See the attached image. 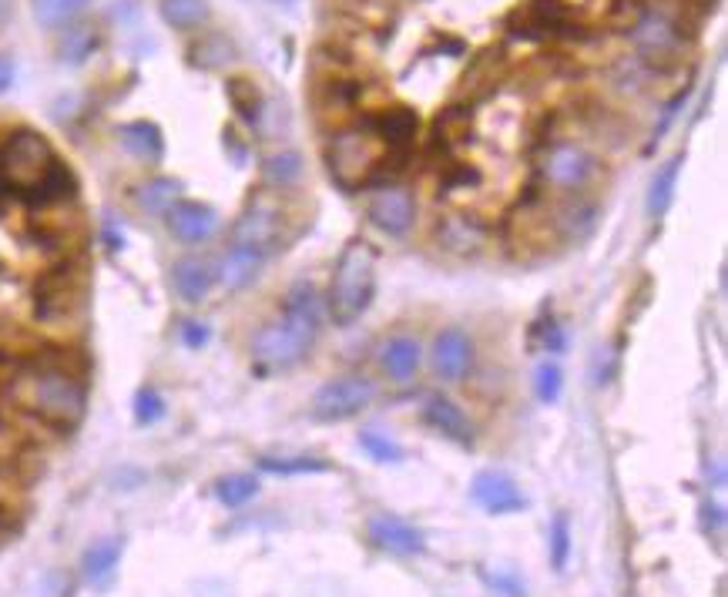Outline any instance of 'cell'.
Segmentation results:
<instances>
[{
    "label": "cell",
    "mask_w": 728,
    "mask_h": 597,
    "mask_svg": "<svg viewBox=\"0 0 728 597\" xmlns=\"http://www.w3.org/2000/svg\"><path fill=\"white\" fill-rule=\"evenodd\" d=\"M75 172L57 158L51 142L34 128H18L0 142V195H14L34 209L75 198Z\"/></svg>",
    "instance_id": "6da1fadb"
},
{
    "label": "cell",
    "mask_w": 728,
    "mask_h": 597,
    "mask_svg": "<svg viewBox=\"0 0 728 597\" xmlns=\"http://www.w3.org/2000/svg\"><path fill=\"white\" fill-rule=\"evenodd\" d=\"M326 319V296L312 283H296L283 296V312L252 336V360L266 369H289L302 363Z\"/></svg>",
    "instance_id": "7a4b0ae2"
},
{
    "label": "cell",
    "mask_w": 728,
    "mask_h": 597,
    "mask_svg": "<svg viewBox=\"0 0 728 597\" xmlns=\"http://www.w3.org/2000/svg\"><path fill=\"white\" fill-rule=\"evenodd\" d=\"M373 296H376V252L369 242L353 239L337 258L333 279H329L326 316L340 329H346L369 309Z\"/></svg>",
    "instance_id": "3957f363"
},
{
    "label": "cell",
    "mask_w": 728,
    "mask_h": 597,
    "mask_svg": "<svg viewBox=\"0 0 728 597\" xmlns=\"http://www.w3.org/2000/svg\"><path fill=\"white\" fill-rule=\"evenodd\" d=\"M24 403L44 423L60 427V430H75L88 410V389L75 369L60 366V363H41L27 376Z\"/></svg>",
    "instance_id": "277c9868"
},
{
    "label": "cell",
    "mask_w": 728,
    "mask_h": 597,
    "mask_svg": "<svg viewBox=\"0 0 728 597\" xmlns=\"http://www.w3.org/2000/svg\"><path fill=\"white\" fill-rule=\"evenodd\" d=\"M326 165L333 181L356 191L360 185L383 175L386 165V145L373 135V131H343L326 148Z\"/></svg>",
    "instance_id": "5b68a950"
},
{
    "label": "cell",
    "mask_w": 728,
    "mask_h": 597,
    "mask_svg": "<svg viewBox=\"0 0 728 597\" xmlns=\"http://www.w3.org/2000/svg\"><path fill=\"white\" fill-rule=\"evenodd\" d=\"M88 296V269L68 258L34 283V312L41 322H64L81 312Z\"/></svg>",
    "instance_id": "8992f818"
},
{
    "label": "cell",
    "mask_w": 728,
    "mask_h": 597,
    "mask_svg": "<svg viewBox=\"0 0 728 597\" xmlns=\"http://www.w3.org/2000/svg\"><path fill=\"white\" fill-rule=\"evenodd\" d=\"M379 396L376 379L363 376V373H346V376H333L329 383H322L312 396V417L322 423H346L353 417H360L363 410H369Z\"/></svg>",
    "instance_id": "52a82bcc"
},
{
    "label": "cell",
    "mask_w": 728,
    "mask_h": 597,
    "mask_svg": "<svg viewBox=\"0 0 728 597\" xmlns=\"http://www.w3.org/2000/svg\"><path fill=\"white\" fill-rule=\"evenodd\" d=\"M283 229H286V215L283 206L269 195H258L245 206V212L235 219L232 225V245L239 248H252L262 258H269L279 245H283Z\"/></svg>",
    "instance_id": "ba28073f"
},
{
    "label": "cell",
    "mask_w": 728,
    "mask_h": 597,
    "mask_svg": "<svg viewBox=\"0 0 728 597\" xmlns=\"http://www.w3.org/2000/svg\"><path fill=\"white\" fill-rule=\"evenodd\" d=\"M477 366V343L463 325H443L430 346V369L443 383H463Z\"/></svg>",
    "instance_id": "9c48e42d"
},
{
    "label": "cell",
    "mask_w": 728,
    "mask_h": 597,
    "mask_svg": "<svg viewBox=\"0 0 728 597\" xmlns=\"http://www.w3.org/2000/svg\"><path fill=\"white\" fill-rule=\"evenodd\" d=\"M541 175L551 188L558 191H581L591 185V178L598 175V162L581 145H554L541 165Z\"/></svg>",
    "instance_id": "30bf717a"
},
{
    "label": "cell",
    "mask_w": 728,
    "mask_h": 597,
    "mask_svg": "<svg viewBox=\"0 0 728 597\" xmlns=\"http://www.w3.org/2000/svg\"><path fill=\"white\" fill-rule=\"evenodd\" d=\"M366 219L386 235H407L417 222V202H413V195L407 188L383 185L369 195Z\"/></svg>",
    "instance_id": "8fae6325"
},
{
    "label": "cell",
    "mask_w": 728,
    "mask_h": 597,
    "mask_svg": "<svg viewBox=\"0 0 728 597\" xmlns=\"http://www.w3.org/2000/svg\"><path fill=\"white\" fill-rule=\"evenodd\" d=\"M366 534L379 551L396 554V557H417L427 551L423 530L396 513H373L366 523Z\"/></svg>",
    "instance_id": "7c38bea8"
},
{
    "label": "cell",
    "mask_w": 728,
    "mask_h": 597,
    "mask_svg": "<svg viewBox=\"0 0 728 597\" xmlns=\"http://www.w3.org/2000/svg\"><path fill=\"white\" fill-rule=\"evenodd\" d=\"M423 343L413 333H393L376 350V366L389 383H410L423 369Z\"/></svg>",
    "instance_id": "4fadbf2b"
},
{
    "label": "cell",
    "mask_w": 728,
    "mask_h": 597,
    "mask_svg": "<svg viewBox=\"0 0 728 597\" xmlns=\"http://www.w3.org/2000/svg\"><path fill=\"white\" fill-rule=\"evenodd\" d=\"M635 47L641 51L644 60H665L679 51L682 44V27L669 18V14H658V11H644L641 21L631 27Z\"/></svg>",
    "instance_id": "5bb4252c"
},
{
    "label": "cell",
    "mask_w": 728,
    "mask_h": 597,
    "mask_svg": "<svg viewBox=\"0 0 728 597\" xmlns=\"http://www.w3.org/2000/svg\"><path fill=\"white\" fill-rule=\"evenodd\" d=\"M471 497L487 510V513H517L527 507V497L520 494L517 480L507 477L504 471H481L474 477V487H471Z\"/></svg>",
    "instance_id": "9a60e30c"
},
{
    "label": "cell",
    "mask_w": 728,
    "mask_h": 597,
    "mask_svg": "<svg viewBox=\"0 0 728 597\" xmlns=\"http://www.w3.org/2000/svg\"><path fill=\"white\" fill-rule=\"evenodd\" d=\"M423 423H427L430 430H437L440 436L460 443V446H471V443H474V423H471V417L463 413L460 403H453L450 396H443V393H430L427 400H423Z\"/></svg>",
    "instance_id": "2e32d148"
},
{
    "label": "cell",
    "mask_w": 728,
    "mask_h": 597,
    "mask_svg": "<svg viewBox=\"0 0 728 597\" xmlns=\"http://www.w3.org/2000/svg\"><path fill=\"white\" fill-rule=\"evenodd\" d=\"M369 131L386 145V152L410 158V148H413L417 131H420V118L410 108H389V111H379L376 118H369Z\"/></svg>",
    "instance_id": "e0dca14e"
},
{
    "label": "cell",
    "mask_w": 728,
    "mask_h": 597,
    "mask_svg": "<svg viewBox=\"0 0 728 597\" xmlns=\"http://www.w3.org/2000/svg\"><path fill=\"white\" fill-rule=\"evenodd\" d=\"M165 222H168V232L185 245L209 242L219 232V212L212 206H202V202H178L165 215Z\"/></svg>",
    "instance_id": "ac0fdd59"
},
{
    "label": "cell",
    "mask_w": 728,
    "mask_h": 597,
    "mask_svg": "<svg viewBox=\"0 0 728 597\" xmlns=\"http://www.w3.org/2000/svg\"><path fill=\"white\" fill-rule=\"evenodd\" d=\"M510 21H520V27H514V34L520 37H554L571 27L567 8L561 0H531V4L520 8Z\"/></svg>",
    "instance_id": "d6986e66"
},
{
    "label": "cell",
    "mask_w": 728,
    "mask_h": 597,
    "mask_svg": "<svg viewBox=\"0 0 728 597\" xmlns=\"http://www.w3.org/2000/svg\"><path fill=\"white\" fill-rule=\"evenodd\" d=\"M172 286L178 292L181 302L198 306L206 302V296L216 286V265L209 258H198V255H185L172 265Z\"/></svg>",
    "instance_id": "ffe728a7"
},
{
    "label": "cell",
    "mask_w": 728,
    "mask_h": 597,
    "mask_svg": "<svg viewBox=\"0 0 728 597\" xmlns=\"http://www.w3.org/2000/svg\"><path fill=\"white\" fill-rule=\"evenodd\" d=\"M118 139H121L124 152L135 155L139 162L155 165V162H162V155H165V139H162L158 124H152V121H128V124H121V128H118Z\"/></svg>",
    "instance_id": "44dd1931"
},
{
    "label": "cell",
    "mask_w": 728,
    "mask_h": 597,
    "mask_svg": "<svg viewBox=\"0 0 728 597\" xmlns=\"http://www.w3.org/2000/svg\"><path fill=\"white\" fill-rule=\"evenodd\" d=\"M262 262H266V258H262L258 252L232 245V248L222 255V262H219V269H216V283H222L229 292H239V289H245V286H249V283L258 276Z\"/></svg>",
    "instance_id": "7402d4cb"
},
{
    "label": "cell",
    "mask_w": 728,
    "mask_h": 597,
    "mask_svg": "<svg viewBox=\"0 0 728 597\" xmlns=\"http://www.w3.org/2000/svg\"><path fill=\"white\" fill-rule=\"evenodd\" d=\"M121 551H124V541H118V538H108V541L91 544V548L85 551V557H81V574H85V581L95 584V587H104V584L114 577L118 564H121Z\"/></svg>",
    "instance_id": "603a6c76"
},
{
    "label": "cell",
    "mask_w": 728,
    "mask_h": 597,
    "mask_svg": "<svg viewBox=\"0 0 728 597\" xmlns=\"http://www.w3.org/2000/svg\"><path fill=\"white\" fill-rule=\"evenodd\" d=\"M135 202H139V209L148 212V215H168V212L181 202V181L165 178V175L148 178L145 185H139Z\"/></svg>",
    "instance_id": "cb8c5ba5"
},
{
    "label": "cell",
    "mask_w": 728,
    "mask_h": 597,
    "mask_svg": "<svg viewBox=\"0 0 728 597\" xmlns=\"http://www.w3.org/2000/svg\"><path fill=\"white\" fill-rule=\"evenodd\" d=\"M682 165H685V155L679 152L675 158H669L665 165L654 172L651 191H648V215H651V219H661V215L672 209V198H675V185H679Z\"/></svg>",
    "instance_id": "d4e9b609"
},
{
    "label": "cell",
    "mask_w": 728,
    "mask_h": 597,
    "mask_svg": "<svg viewBox=\"0 0 728 597\" xmlns=\"http://www.w3.org/2000/svg\"><path fill=\"white\" fill-rule=\"evenodd\" d=\"M162 21L175 31H195L202 27L212 14L209 0H162Z\"/></svg>",
    "instance_id": "484cf974"
},
{
    "label": "cell",
    "mask_w": 728,
    "mask_h": 597,
    "mask_svg": "<svg viewBox=\"0 0 728 597\" xmlns=\"http://www.w3.org/2000/svg\"><path fill=\"white\" fill-rule=\"evenodd\" d=\"M188 57L195 68L216 71V68H225L229 60H235V44L225 34H206L202 41H195L188 47Z\"/></svg>",
    "instance_id": "4316f807"
},
{
    "label": "cell",
    "mask_w": 728,
    "mask_h": 597,
    "mask_svg": "<svg viewBox=\"0 0 728 597\" xmlns=\"http://www.w3.org/2000/svg\"><path fill=\"white\" fill-rule=\"evenodd\" d=\"M91 0H31V11L41 27H68Z\"/></svg>",
    "instance_id": "83f0119b"
},
{
    "label": "cell",
    "mask_w": 728,
    "mask_h": 597,
    "mask_svg": "<svg viewBox=\"0 0 728 597\" xmlns=\"http://www.w3.org/2000/svg\"><path fill=\"white\" fill-rule=\"evenodd\" d=\"M258 467L276 477H296V474H326L333 471V463L319 456H258Z\"/></svg>",
    "instance_id": "f1b7e54d"
},
{
    "label": "cell",
    "mask_w": 728,
    "mask_h": 597,
    "mask_svg": "<svg viewBox=\"0 0 728 597\" xmlns=\"http://www.w3.org/2000/svg\"><path fill=\"white\" fill-rule=\"evenodd\" d=\"M98 44H101V37H98L95 27H71V31H64L57 51H60V60L81 64V60H88L98 51Z\"/></svg>",
    "instance_id": "f546056e"
},
{
    "label": "cell",
    "mask_w": 728,
    "mask_h": 597,
    "mask_svg": "<svg viewBox=\"0 0 728 597\" xmlns=\"http://www.w3.org/2000/svg\"><path fill=\"white\" fill-rule=\"evenodd\" d=\"M258 494V480L252 477V474H229V477H219L216 480V497H219V504H225V507H245L252 497Z\"/></svg>",
    "instance_id": "4dcf8cb0"
},
{
    "label": "cell",
    "mask_w": 728,
    "mask_h": 597,
    "mask_svg": "<svg viewBox=\"0 0 728 597\" xmlns=\"http://www.w3.org/2000/svg\"><path fill=\"white\" fill-rule=\"evenodd\" d=\"M266 178L276 188H289L302 178V155L299 152H276L273 158H266Z\"/></svg>",
    "instance_id": "1f68e13d"
},
{
    "label": "cell",
    "mask_w": 728,
    "mask_h": 597,
    "mask_svg": "<svg viewBox=\"0 0 728 597\" xmlns=\"http://www.w3.org/2000/svg\"><path fill=\"white\" fill-rule=\"evenodd\" d=\"M561 389H564V369L558 366V363H541L538 366V373H534V393H538V400L541 403H558L561 400Z\"/></svg>",
    "instance_id": "d6a6232c"
},
{
    "label": "cell",
    "mask_w": 728,
    "mask_h": 597,
    "mask_svg": "<svg viewBox=\"0 0 728 597\" xmlns=\"http://www.w3.org/2000/svg\"><path fill=\"white\" fill-rule=\"evenodd\" d=\"M360 446H363L376 463H400V460H404V446L396 443V440H389L386 433H379V430H363V433H360Z\"/></svg>",
    "instance_id": "836d02e7"
},
{
    "label": "cell",
    "mask_w": 728,
    "mask_h": 597,
    "mask_svg": "<svg viewBox=\"0 0 728 597\" xmlns=\"http://www.w3.org/2000/svg\"><path fill=\"white\" fill-rule=\"evenodd\" d=\"M225 91H229L232 108H235L245 121H255V118H258V104H262V98H258V88H255L249 78H232Z\"/></svg>",
    "instance_id": "e575fe53"
},
{
    "label": "cell",
    "mask_w": 728,
    "mask_h": 597,
    "mask_svg": "<svg viewBox=\"0 0 728 597\" xmlns=\"http://www.w3.org/2000/svg\"><path fill=\"white\" fill-rule=\"evenodd\" d=\"M571 561V517L558 513L551 523V567L561 574Z\"/></svg>",
    "instance_id": "d590c367"
},
{
    "label": "cell",
    "mask_w": 728,
    "mask_h": 597,
    "mask_svg": "<svg viewBox=\"0 0 728 597\" xmlns=\"http://www.w3.org/2000/svg\"><path fill=\"white\" fill-rule=\"evenodd\" d=\"M162 417H165L162 393H158L155 386H142L139 396H135V420H139L142 427H152V423H158Z\"/></svg>",
    "instance_id": "8d00e7d4"
},
{
    "label": "cell",
    "mask_w": 728,
    "mask_h": 597,
    "mask_svg": "<svg viewBox=\"0 0 728 597\" xmlns=\"http://www.w3.org/2000/svg\"><path fill=\"white\" fill-rule=\"evenodd\" d=\"M440 232H443V242H446L450 248H456V252H474V248L481 245V235H477V229H474L471 222L453 219V222H446V229H440Z\"/></svg>",
    "instance_id": "74e56055"
},
{
    "label": "cell",
    "mask_w": 728,
    "mask_h": 597,
    "mask_svg": "<svg viewBox=\"0 0 728 597\" xmlns=\"http://www.w3.org/2000/svg\"><path fill=\"white\" fill-rule=\"evenodd\" d=\"M641 14H644V8L638 4V0H615V8H611V24L615 27H625V31H631L638 21H641Z\"/></svg>",
    "instance_id": "f35d334b"
},
{
    "label": "cell",
    "mask_w": 728,
    "mask_h": 597,
    "mask_svg": "<svg viewBox=\"0 0 728 597\" xmlns=\"http://www.w3.org/2000/svg\"><path fill=\"white\" fill-rule=\"evenodd\" d=\"M484 581L494 587V590H500L504 597H527V590H523V581L517 577V574H510V571H497V574H484Z\"/></svg>",
    "instance_id": "ab89813d"
},
{
    "label": "cell",
    "mask_w": 728,
    "mask_h": 597,
    "mask_svg": "<svg viewBox=\"0 0 728 597\" xmlns=\"http://www.w3.org/2000/svg\"><path fill=\"white\" fill-rule=\"evenodd\" d=\"M702 530L708 538L725 534V510L718 504H702Z\"/></svg>",
    "instance_id": "60d3db41"
},
{
    "label": "cell",
    "mask_w": 728,
    "mask_h": 597,
    "mask_svg": "<svg viewBox=\"0 0 728 597\" xmlns=\"http://www.w3.org/2000/svg\"><path fill=\"white\" fill-rule=\"evenodd\" d=\"M685 95H688V88H685V91H679V95H675V98L669 101V108H665V118H661V121L654 124V139H661V135H665V131H669V124L675 121L679 108L685 104Z\"/></svg>",
    "instance_id": "b9f144b4"
},
{
    "label": "cell",
    "mask_w": 728,
    "mask_h": 597,
    "mask_svg": "<svg viewBox=\"0 0 728 597\" xmlns=\"http://www.w3.org/2000/svg\"><path fill=\"white\" fill-rule=\"evenodd\" d=\"M541 340H544V350H548V353H561V350H564V329H561L558 322H544Z\"/></svg>",
    "instance_id": "7bdbcfd3"
},
{
    "label": "cell",
    "mask_w": 728,
    "mask_h": 597,
    "mask_svg": "<svg viewBox=\"0 0 728 597\" xmlns=\"http://www.w3.org/2000/svg\"><path fill=\"white\" fill-rule=\"evenodd\" d=\"M181 340H185L191 350H198V346H206V343H209V329H206L202 322H185Z\"/></svg>",
    "instance_id": "ee69618b"
},
{
    "label": "cell",
    "mask_w": 728,
    "mask_h": 597,
    "mask_svg": "<svg viewBox=\"0 0 728 597\" xmlns=\"http://www.w3.org/2000/svg\"><path fill=\"white\" fill-rule=\"evenodd\" d=\"M14 78H18V68H14V60H11V57H4V54H0V95H4V91H11V88H14Z\"/></svg>",
    "instance_id": "f6af8a7d"
},
{
    "label": "cell",
    "mask_w": 728,
    "mask_h": 597,
    "mask_svg": "<svg viewBox=\"0 0 728 597\" xmlns=\"http://www.w3.org/2000/svg\"><path fill=\"white\" fill-rule=\"evenodd\" d=\"M14 376H18V360L8 356V353H0V383H11Z\"/></svg>",
    "instance_id": "bcb514c9"
},
{
    "label": "cell",
    "mask_w": 728,
    "mask_h": 597,
    "mask_svg": "<svg viewBox=\"0 0 728 597\" xmlns=\"http://www.w3.org/2000/svg\"><path fill=\"white\" fill-rule=\"evenodd\" d=\"M14 14V0H0V21H8Z\"/></svg>",
    "instance_id": "7dc6e473"
},
{
    "label": "cell",
    "mask_w": 728,
    "mask_h": 597,
    "mask_svg": "<svg viewBox=\"0 0 728 597\" xmlns=\"http://www.w3.org/2000/svg\"><path fill=\"white\" fill-rule=\"evenodd\" d=\"M0 530H4V520H0Z\"/></svg>",
    "instance_id": "c3c4849f"
}]
</instances>
